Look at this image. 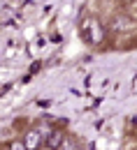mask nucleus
<instances>
[{"instance_id": "1", "label": "nucleus", "mask_w": 137, "mask_h": 150, "mask_svg": "<svg viewBox=\"0 0 137 150\" xmlns=\"http://www.w3.org/2000/svg\"><path fill=\"white\" fill-rule=\"evenodd\" d=\"M81 35H84V39L91 46H100L105 42V25H102V21L95 19V16H86L84 23H81Z\"/></svg>"}, {"instance_id": "2", "label": "nucleus", "mask_w": 137, "mask_h": 150, "mask_svg": "<svg viewBox=\"0 0 137 150\" xmlns=\"http://www.w3.org/2000/svg\"><path fill=\"white\" fill-rule=\"evenodd\" d=\"M65 143V132L63 129H49V134L44 136V148L47 150H60Z\"/></svg>"}, {"instance_id": "3", "label": "nucleus", "mask_w": 137, "mask_h": 150, "mask_svg": "<svg viewBox=\"0 0 137 150\" xmlns=\"http://www.w3.org/2000/svg\"><path fill=\"white\" fill-rule=\"evenodd\" d=\"M23 143H26L28 150H39L42 146H44V136H42L39 129H28L26 134H23Z\"/></svg>"}, {"instance_id": "4", "label": "nucleus", "mask_w": 137, "mask_h": 150, "mask_svg": "<svg viewBox=\"0 0 137 150\" xmlns=\"http://www.w3.org/2000/svg\"><path fill=\"white\" fill-rule=\"evenodd\" d=\"M7 150H28L26 148V143H23V139H14L9 146H7Z\"/></svg>"}]
</instances>
